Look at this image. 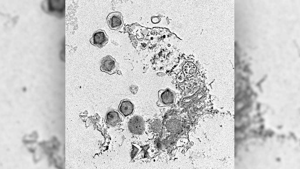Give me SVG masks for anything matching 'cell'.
Returning a JSON list of instances; mask_svg holds the SVG:
<instances>
[{
    "instance_id": "1",
    "label": "cell",
    "mask_w": 300,
    "mask_h": 169,
    "mask_svg": "<svg viewBox=\"0 0 300 169\" xmlns=\"http://www.w3.org/2000/svg\"><path fill=\"white\" fill-rule=\"evenodd\" d=\"M158 100L156 103L159 107H170L175 103L176 97L174 91L168 88L158 92Z\"/></svg>"
},
{
    "instance_id": "2",
    "label": "cell",
    "mask_w": 300,
    "mask_h": 169,
    "mask_svg": "<svg viewBox=\"0 0 300 169\" xmlns=\"http://www.w3.org/2000/svg\"><path fill=\"white\" fill-rule=\"evenodd\" d=\"M100 70L101 71L112 75L117 73L119 66L115 60L108 55L103 57L101 61Z\"/></svg>"
},
{
    "instance_id": "3",
    "label": "cell",
    "mask_w": 300,
    "mask_h": 169,
    "mask_svg": "<svg viewBox=\"0 0 300 169\" xmlns=\"http://www.w3.org/2000/svg\"><path fill=\"white\" fill-rule=\"evenodd\" d=\"M128 127L132 134L139 135L142 133L144 129V121L140 116H135L132 118L128 123Z\"/></svg>"
},
{
    "instance_id": "4",
    "label": "cell",
    "mask_w": 300,
    "mask_h": 169,
    "mask_svg": "<svg viewBox=\"0 0 300 169\" xmlns=\"http://www.w3.org/2000/svg\"><path fill=\"white\" fill-rule=\"evenodd\" d=\"M106 20L111 30L118 31L121 29L123 24L122 14L119 12L109 13L106 18Z\"/></svg>"
},
{
    "instance_id": "5",
    "label": "cell",
    "mask_w": 300,
    "mask_h": 169,
    "mask_svg": "<svg viewBox=\"0 0 300 169\" xmlns=\"http://www.w3.org/2000/svg\"><path fill=\"white\" fill-rule=\"evenodd\" d=\"M108 40L109 37L105 31L99 29L94 32L90 41L92 45L101 48L108 43Z\"/></svg>"
},
{
    "instance_id": "6",
    "label": "cell",
    "mask_w": 300,
    "mask_h": 169,
    "mask_svg": "<svg viewBox=\"0 0 300 169\" xmlns=\"http://www.w3.org/2000/svg\"><path fill=\"white\" fill-rule=\"evenodd\" d=\"M134 107L133 103L129 99L122 100L119 105L118 111L124 117L132 115L134 112Z\"/></svg>"
},
{
    "instance_id": "7",
    "label": "cell",
    "mask_w": 300,
    "mask_h": 169,
    "mask_svg": "<svg viewBox=\"0 0 300 169\" xmlns=\"http://www.w3.org/2000/svg\"><path fill=\"white\" fill-rule=\"evenodd\" d=\"M121 118L118 112L114 110L108 111L105 118V122L108 125L115 126L121 121Z\"/></svg>"
},
{
    "instance_id": "8",
    "label": "cell",
    "mask_w": 300,
    "mask_h": 169,
    "mask_svg": "<svg viewBox=\"0 0 300 169\" xmlns=\"http://www.w3.org/2000/svg\"><path fill=\"white\" fill-rule=\"evenodd\" d=\"M196 67L192 63L190 62H186L184 65L182 70L185 75H192L196 72Z\"/></svg>"
},
{
    "instance_id": "9",
    "label": "cell",
    "mask_w": 300,
    "mask_h": 169,
    "mask_svg": "<svg viewBox=\"0 0 300 169\" xmlns=\"http://www.w3.org/2000/svg\"><path fill=\"white\" fill-rule=\"evenodd\" d=\"M132 149L131 153V157L132 160L136 157L141 150V148L138 145L134 144L132 145Z\"/></svg>"
},
{
    "instance_id": "10",
    "label": "cell",
    "mask_w": 300,
    "mask_h": 169,
    "mask_svg": "<svg viewBox=\"0 0 300 169\" xmlns=\"http://www.w3.org/2000/svg\"><path fill=\"white\" fill-rule=\"evenodd\" d=\"M161 123L160 121L158 120L156 121V122H154L152 123L151 125V130L152 131L154 132H158L161 129Z\"/></svg>"
},
{
    "instance_id": "11",
    "label": "cell",
    "mask_w": 300,
    "mask_h": 169,
    "mask_svg": "<svg viewBox=\"0 0 300 169\" xmlns=\"http://www.w3.org/2000/svg\"><path fill=\"white\" fill-rule=\"evenodd\" d=\"M184 76L183 74L182 73H181L178 75V80L180 82H182L184 80Z\"/></svg>"
}]
</instances>
